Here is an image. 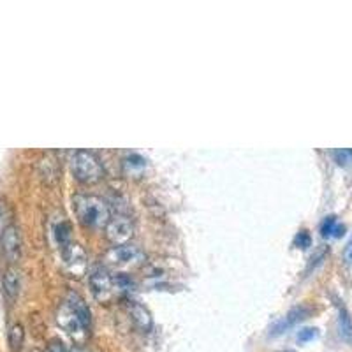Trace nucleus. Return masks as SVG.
<instances>
[{
    "label": "nucleus",
    "instance_id": "f257e3e1",
    "mask_svg": "<svg viewBox=\"0 0 352 352\" xmlns=\"http://www.w3.org/2000/svg\"><path fill=\"white\" fill-rule=\"evenodd\" d=\"M76 217L83 226L102 227L111 220L110 207L97 196L78 194L73 199Z\"/></svg>",
    "mask_w": 352,
    "mask_h": 352
},
{
    "label": "nucleus",
    "instance_id": "f03ea898",
    "mask_svg": "<svg viewBox=\"0 0 352 352\" xmlns=\"http://www.w3.org/2000/svg\"><path fill=\"white\" fill-rule=\"evenodd\" d=\"M71 169L74 178L81 183H95L102 178L104 169L97 155L89 150H78L71 157Z\"/></svg>",
    "mask_w": 352,
    "mask_h": 352
},
{
    "label": "nucleus",
    "instance_id": "7ed1b4c3",
    "mask_svg": "<svg viewBox=\"0 0 352 352\" xmlns=\"http://www.w3.org/2000/svg\"><path fill=\"white\" fill-rule=\"evenodd\" d=\"M57 320H58V324H60V328L64 329L67 335L73 336L74 340H78V342L85 340L86 331H89V329L83 326L80 316H78V312L74 310V307L71 305L69 300L62 303L60 310H58V314H57Z\"/></svg>",
    "mask_w": 352,
    "mask_h": 352
},
{
    "label": "nucleus",
    "instance_id": "20e7f679",
    "mask_svg": "<svg viewBox=\"0 0 352 352\" xmlns=\"http://www.w3.org/2000/svg\"><path fill=\"white\" fill-rule=\"evenodd\" d=\"M134 235V226L132 220L126 215H117V217H111V220L106 226V236L113 245H127L130 238Z\"/></svg>",
    "mask_w": 352,
    "mask_h": 352
},
{
    "label": "nucleus",
    "instance_id": "39448f33",
    "mask_svg": "<svg viewBox=\"0 0 352 352\" xmlns=\"http://www.w3.org/2000/svg\"><path fill=\"white\" fill-rule=\"evenodd\" d=\"M0 248H2V254H4L5 259L11 264L16 263L21 255V235L20 229H18L14 224H9L2 229V235H0Z\"/></svg>",
    "mask_w": 352,
    "mask_h": 352
},
{
    "label": "nucleus",
    "instance_id": "423d86ee",
    "mask_svg": "<svg viewBox=\"0 0 352 352\" xmlns=\"http://www.w3.org/2000/svg\"><path fill=\"white\" fill-rule=\"evenodd\" d=\"M90 288H92L93 296H95L97 300H110L111 296H113L115 289L113 277L110 275V272H108L106 268H93L92 273H90Z\"/></svg>",
    "mask_w": 352,
    "mask_h": 352
},
{
    "label": "nucleus",
    "instance_id": "0eeeda50",
    "mask_svg": "<svg viewBox=\"0 0 352 352\" xmlns=\"http://www.w3.org/2000/svg\"><path fill=\"white\" fill-rule=\"evenodd\" d=\"M110 257L117 264H136L145 259V254L132 245H118L111 250Z\"/></svg>",
    "mask_w": 352,
    "mask_h": 352
},
{
    "label": "nucleus",
    "instance_id": "6e6552de",
    "mask_svg": "<svg viewBox=\"0 0 352 352\" xmlns=\"http://www.w3.org/2000/svg\"><path fill=\"white\" fill-rule=\"evenodd\" d=\"M308 316H310V308L305 307V305L292 308V310H289L288 312V316L283 317V319L277 324L275 328H273V335H280V333L288 331V329H291L292 326H296L298 322L307 319Z\"/></svg>",
    "mask_w": 352,
    "mask_h": 352
},
{
    "label": "nucleus",
    "instance_id": "1a4fd4ad",
    "mask_svg": "<svg viewBox=\"0 0 352 352\" xmlns=\"http://www.w3.org/2000/svg\"><path fill=\"white\" fill-rule=\"evenodd\" d=\"M2 288L9 300H16L21 289V275L14 266H9L2 275Z\"/></svg>",
    "mask_w": 352,
    "mask_h": 352
},
{
    "label": "nucleus",
    "instance_id": "9d476101",
    "mask_svg": "<svg viewBox=\"0 0 352 352\" xmlns=\"http://www.w3.org/2000/svg\"><path fill=\"white\" fill-rule=\"evenodd\" d=\"M127 307H129L130 317H132V320L136 322V326H138L139 329H143V331H150L154 320H152L148 308L143 307V305L138 303V301H129Z\"/></svg>",
    "mask_w": 352,
    "mask_h": 352
},
{
    "label": "nucleus",
    "instance_id": "9b49d317",
    "mask_svg": "<svg viewBox=\"0 0 352 352\" xmlns=\"http://www.w3.org/2000/svg\"><path fill=\"white\" fill-rule=\"evenodd\" d=\"M62 254H64L65 263L69 266H78V264H83L86 259L85 250L78 245V243H67L65 247H62Z\"/></svg>",
    "mask_w": 352,
    "mask_h": 352
},
{
    "label": "nucleus",
    "instance_id": "f8f14e48",
    "mask_svg": "<svg viewBox=\"0 0 352 352\" xmlns=\"http://www.w3.org/2000/svg\"><path fill=\"white\" fill-rule=\"evenodd\" d=\"M25 340V329L20 322L12 324L11 328H9L8 333V344L11 352H20L21 351V345H23Z\"/></svg>",
    "mask_w": 352,
    "mask_h": 352
},
{
    "label": "nucleus",
    "instance_id": "ddd939ff",
    "mask_svg": "<svg viewBox=\"0 0 352 352\" xmlns=\"http://www.w3.org/2000/svg\"><path fill=\"white\" fill-rule=\"evenodd\" d=\"M338 326H340V335L344 340L351 342L352 340V320L349 312L345 308L340 310V317H338Z\"/></svg>",
    "mask_w": 352,
    "mask_h": 352
},
{
    "label": "nucleus",
    "instance_id": "4468645a",
    "mask_svg": "<svg viewBox=\"0 0 352 352\" xmlns=\"http://www.w3.org/2000/svg\"><path fill=\"white\" fill-rule=\"evenodd\" d=\"M124 166H126L127 171L134 173V171H143L146 166V161L138 154H132L124 161Z\"/></svg>",
    "mask_w": 352,
    "mask_h": 352
},
{
    "label": "nucleus",
    "instance_id": "2eb2a0df",
    "mask_svg": "<svg viewBox=\"0 0 352 352\" xmlns=\"http://www.w3.org/2000/svg\"><path fill=\"white\" fill-rule=\"evenodd\" d=\"M55 236H57L58 243L62 247H65L67 243H71V226L69 222H60L55 227Z\"/></svg>",
    "mask_w": 352,
    "mask_h": 352
},
{
    "label": "nucleus",
    "instance_id": "dca6fc26",
    "mask_svg": "<svg viewBox=\"0 0 352 352\" xmlns=\"http://www.w3.org/2000/svg\"><path fill=\"white\" fill-rule=\"evenodd\" d=\"M336 217L335 215H329V217H326L324 219V222L320 224V235L324 236V238H328V236H333L335 235V229H336Z\"/></svg>",
    "mask_w": 352,
    "mask_h": 352
},
{
    "label": "nucleus",
    "instance_id": "f3484780",
    "mask_svg": "<svg viewBox=\"0 0 352 352\" xmlns=\"http://www.w3.org/2000/svg\"><path fill=\"white\" fill-rule=\"evenodd\" d=\"M333 157L335 161L340 164V166H351L352 164V148H340V150L333 152Z\"/></svg>",
    "mask_w": 352,
    "mask_h": 352
},
{
    "label": "nucleus",
    "instance_id": "a211bd4d",
    "mask_svg": "<svg viewBox=\"0 0 352 352\" xmlns=\"http://www.w3.org/2000/svg\"><path fill=\"white\" fill-rule=\"evenodd\" d=\"M310 243H312V238H310V233L308 231H300L298 235H296L294 238V245L298 248H308L310 247Z\"/></svg>",
    "mask_w": 352,
    "mask_h": 352
},
{
    "label": "nucleus",
    "instance_id": "6ab92c4d",
    "mask_svg": "<svg viewBox=\"0 0 352 352\" xmlns=\"http://www.w3.org/2000/svg\"><path fill=\"white\" fill-rule=\"evenodd\" d=\"M316 336H317L316 328H305V329H301L300 335H298V342H300V344H307V342L314 340Z\"/></svg>",
    "mask_w": 352,
    "mask_h": 352
},
{
    "label": "nucleus",
    "instance_id": "aec40b11",
    "mask_svg": "<svg viewBox=\"0 0 352 352\" xmlns=\"http://www.w3.org/2000/svg\"><path fill=\"white\" fill-rule=\"evenodd\" d=\"M46 352H73V351H69V349L65 347V345L62 344V342L53 340L51 344L48 345V349H46Z\"/></svg>",
    "mask_w": 352,
    "mask_h": 352
},
{
    "label": "nucleus",
    "instance_id": "412c9836",
    "mask_svg": "<svg viewBox=\"0 0 352 352\" xmlns=\"http://www.w3.org/2000/svg\"><path fill=\"white\" fill-rule=\"evenodd\" d=\"M344 261L347 264H352V238L349 239L347 247H345V250H344Z\"/></svg>",
    "mask_w": 352,
    "mask_h": 352
},
{
    "label": "nucleus",
    "instance_id": "4be33fe9",
    "mask_svg": "<svg viewBox=\"0 0 352 352\" xmlns=\"http://www.w3.org/2000/svg\"><path fill=\"white\" fill-rule=\"evenodd\" d=\"M282 352H291V351H282Z\"/></svg>",
    "mask_w": 352,
    "mask_h": 352
}]
</instances>
